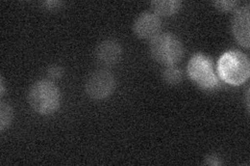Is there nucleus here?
<instances>
[{
  "instance_id": "1",
  "label": "nucleus",
  "mask_w": 250,
  "mask_h": 166,
  "mask_svg": "<svg viewBox=\"0 0 250 166\" xmlns=\"http://www.w3.org/2000/svg\"><path fill=\"white\" fill-rule=\"evenodd\" d=\"M28 103L36 112L48 115L56 112L61 104V92L49 80L35 82L28 92Z\"/></svg>"
},
{
  "instance_id": "2",
  "label": "nucleus",
  "mask_w": 250,
  "mask_h": 166,
  "mask_svg": "<svg viewBox=\"0 0 250 166\" xmlns=\"http://www.w3.org/2000/svg\"><path fill=\"white\" fill-rule=\"evenodd\" d=\"M218 74L230 85L244 83L250 75V64L245 54L239 51L224 53L218 61Z\"/></svg>"
},
{
  "instance_id": "3",
  "label": "nucleus",
  "mask_w": 250,
  "mask_h": 166,
  "mask_svg": "<svg viewBox=\"0 0 250 166\" xmlns=\"http://www.w3.org/2000/svg\"><path fill=\"white\" fill-rule=\"evenodd\" d=\"M152 57L163 65L172 66L182 59L184 46L177 37L171 34H161L150 42Z\"/></svg>"
},
{
  "instance_id": "4",
  "label": "nucleus",
  "mask_w": 250,
  "mask_h": 166,
  "mask_svg": "<svg viewBox=\"0 0 250 166\" xmlns=\"http://www.w3.org/2000/svg\"><path fill=\"white\" fill-rule=\"evenodd\" d=\"M188 74L203 90L214 91L219 86V79L214 72L212 59L203 54H195L190 59Z\"/></svg>"
},
{
  "instance_id": "5",
  "label": "nucleus",
  "mask_w": 250,
  "mask_h": 166,
  "mask_svg": "<svg viewBox=\"0 0 250 166\" xmlns=\"http://www.w3.org/2000/svg\"><path fill=\"white\" fill-rule=\"evenodd\" d=\"M115 89V78L107 70L93 72L85 82V92L94 100H104L112 94Z\"/></svg>"
},
{
  "instance_id": "6",
  "label": "nucleus",
  "mask_w": 250,
  "mask_h": 166,
  "mask_svg": "<svg viewBox=\"0 0 250 166\" xmlns=\"http://www.w3.org/2000/svg\"><path fill=\"white\" fill-rule=\"evenodd\" d=\"M162 28V21L156 14L145 12L141 14L134 23L135 34L141 38H153Z\"/></svg>"
},
{
  "instance_id": "7",
  "label": "nucleus",
  "mask_w": 250,
  "mask_h": 166,
  "mask_svg": "<svg viewBox=\"0 0 250 166\" xmlns=\"http://www.w3.org/2000/svg\"><path fill=\"white\" fill-rule=\"evenodd\" d=\"M122 56V48L115 39H104L95 49V57L99 65L111 67L116 65Z\"/></svg>"
},
{
  "instance_id": "8",
  "label": "nucleus",
  "mask_w": 250,
  "mask_h": 166,
  "mask_svg": "<svg viewBox=\"0 0 250 166\" xmlns=\"http://www.w3.org/2000/svg\"><path fill=\"white\" fill-rule=\"evenodd\" d=\"M249 6H243L236 11L231 19L232 35L240 45L249 48Z\"/></svg>"
},
{
  "instance_id": "9",
  "label": "nucleus",
  "mask_w": 250,
  "mask_h": 166,
  "mask_svg": "<svg viewBox=\"0 0 250 166\" xmlns=\"http://www.w3.org/2000/svg\"><path fill=\"white\" fill-rule=\"evenodd\" d=\"M182 2L178 0H155L151 2V7L156 15L172 16L181 9Z\"/></svg>"
},
{
  "instance_id": "10",
  "label": "nucleus",
  "mask_w": 250,
  "mask_h": 166,
  "mask_svg": "<svg viewBox=\"0 0 250 166\" xmlns=\"http://www.w3.org/2000/svg\"><path fill=\"white\" fill-rule=\"evenodd\" d=\"M163 80L169 85H177L183 79V72L181 69L174 65L167 66L163 71Z\"/></svg>"
},
{
  "instance_id": "11",
  "label": "nucleus",
  "mask_w": 250,
  "mask_h": 166,
  "mask_svg": "<svg viewBox=\"0 0 250 166\" xmlns=\"http://www.w3.org/2000/svg\"><path fill=\"white\" fill-rule=\"evenodd\" d=\"M13 120V109L7 103L0 104V130L3 131L11 125Z\"/></svg>"
},
{
  "instance_id": "12",
  "label": "nucleus",
  "mask_w": 250,
  "mask_h": 166,
  "mask_svg": "<svg viewBox=\"0 0 250 166\" xmlns=\"http://www.w3.org/2000/svg\"><path fill=\"white\" fill-rule=\"evenodd\" d=\"M214 5L218 10L223 12H229L231 10H234L238 5V1H215Z\"/></svg>"
},
{
  "instance_id": "13",
  "label": "nucleus",
  "mask_w": 250,
  "mask_h": 166,
  "mask_svg": "<svg viewBox=\"0 0 250 166\" xmlns=\"http://www.w3.org/2000/svg\"><path fill=\"white\" fill-rule=\"evenodd\" d=\"M47 73H48L49 77H51L53 79H58L62 74V69L60 66H51L48 69V72H47Z\"/></svg>"
},
{
  "instance_id": "14",
  "label": "nucleus",
  "mask_w": 250,
  "mask_h": 166,
  "mask_svg": "<svg viewBox=\"0 0 250 166\" xmlns=\"http://www.w3.org/2000/svg\"><path fill=\"white\" fill-rule=\"evenodd\" d=\"M206 164H208V165H220L221 164V159L220 157L217 156L216 154H212V155H208L207 158H206Z\"/></svg>"
},
{
  "instance_id": "15",
  "label": "nucleus",
  "mask_w": 250,
  "mask_h": 166,
  "mask_svg": "<svg viewBox=\"0 0 250 166\" xmlns=\"http://www.w3.org/2000/svg\"><path fill=\"white\" fill-rule=\"evenodd\" d=\"M0 84H1V92H0V93H1V96H3V93H4V82H3L2 77H1V83H0Z\"/></svg>"
}]
</instances>
